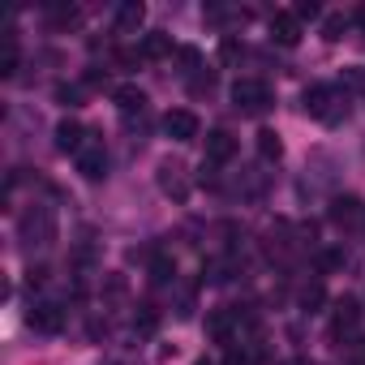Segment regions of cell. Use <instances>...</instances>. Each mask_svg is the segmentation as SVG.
Listing matches in <instances>:
<instances>
[{
    "label": "cell",
    "mask_w": 365,
    "mask_h": 365,
    "mask_svg": "<svg viewBox=\"0 0 365 365\" xmlns=\"http://www.w3.org/2000/svg\"><path fill=\"white\" fill-rule=\"evenodd\" d=\"M31 327H35L39 335H61V327H65V309L52 305V301H43V305L31 309Z\"/></svg>",
    "instance_id": "7"
},
{
    "label": "cell",
    "mask_w": 365,
    "mask_h": 365,
    "mask_svg": "<svg viewBox=\"0 0 365 365\" xmlns=\"http://www.w3.org/2000/svg\"><path fill=\"white\" fill-rule=\"evenodd\" d=\"M78 99H82L78 86H65V82L56 86V103H61V108H78Z\"/></svg>",
    "instance_id": "24"
},
{
    "label": "cell",
    "mask_w": 365,
    "mask_h": 365,
    "mask_svg": "<svg viewBox=\"0 0 365 365\" xmlns=\"http://www.w3.org/2000/svg\"><path fill=\"white\" fill-rule=\"evenodd\" d=\"M258 155H262L267 163L284 155V142H279V133H275V129H262V133H258Z\"/></svg>",
    "instance_id": "18"
},
{
    "label": "cell",
    "mask_w": 365,
    "mask_h": 365,
    "mask_svg": "<svg viewBox=\"0 0 365 365\" xmlns=\"http://www.w3.org/2000/svg\"><path fill=\"white\" fill-rule=\"evenodd\" d=\"M176 61L185 65V69H198V65H202V52H198V48H180V52H176Z\"/></svg>",
    "instance_id": "25"
},
{
    "label": "cell",
    "mask_w": 365,
    "mask_h": 365,
    "mask_svg": "<svg viewBox=\"0 0 365 365\" xmlns=\"http://www.w3.org/2000/svg\"><path fill=\"white\" fill-rule=\"evenodd\" d=\"M344 31H348V18H344V14H327V18H322V39H327V43L344 39Z\"/></svg>",
    "instance_id": "19"
},
{
    "label": "cell",
    "mask_w": 365,
    "mask_h": 365,
    "mask_svg": "<svg viewBox=\"0 0 365 365\" xmlns=\"http://www.w3.org/2000/svg\"><path fill=\"white\" fill-rule=\"evenodd\" d=\"M271 39H275L279 48H297V43H301V22H297V14H275V18H271Z\"/></svg>",
    "instance_id": "8"
},
{
    "label": "cell",
    "mask_w": 365,
    "mask_h": 365,
    "mask_svg": "<svg viewBox=\"0 0 365 365\" xmlns=\"http://www.w3.org/2000/svg\"><path fill=\"white\" fill-rule=\"evenodd\" d=\"M215 86V73H207V78H194V95H202V91H211Z\"/></svg>",
    "instance_id": "32"
},
{
    "label": "cell",
    "mask_w": 365,
    "mask_h": 365,
    "mask_svg": "<svg viewBox=\"0 0 365 365\" xmlns=\"http://www.w3.org/2000/svg\"><path fill=\"white\" fill-rule=\"evenodd\" d=\"M112 99H116V108H120V112H142V108H146L142 86H116V91H112Z\"/></svg>",
    "instance_id": "16"
},
{
    "label": "cell",
    "mask_w": 365,
    "mask_h": 365,
    "mask_svg": "<svg viewBox=\"0 0 365 365\" xmlns=\"http://www.w3.org/2000/svg\"><path fill=\"white\" fill-rule=\"evenodd\" d=\"M159 190H163L168 198H176V202H185V198H190L185 168H180V163H172V159H163V163H159Z\"/></svg>",
    "instance_id": "5"
},
{
    "label": "cell",
    "mask_w": 365,
    "mask_h": 365,
    "mask_svg": "<svg viewBox=\"0 0 365 365\" xmlns=\"http://www.w3.org/2000/svg\"><path fill=\"white\" fill-rule=\"evenodd\" d=\"M56 150L82 155V150H86V129H82L78 120H61V125H56Z\"/></svg>",
    "instance_id": "9"
},
{
    "label": "cell",
    "mask_w": 365,
    "mask_h": 365,
    "mask_svg": "<svg viewBox=\"0 0 365 365\" xmlns=\"http://www.w3.org/2000/svg\"><path fill=\"white\" fill-rule=\"evenodd\" d=\"M327 301V292H322V284H309L305 292H301V309L305 314H318V305Z\"/></svg>",
    "instance_id": "22"
},
{
    "label": "cell",
    "mask_w": 365,
    "mask_h": 365,
    "mask_svg": "<svg viewBox=\"0 0 365 365\" xmlns=\"http://www.w3.org/2000/svg\"><path fill=\"white\" fill-rule=\"evenodd\" d=\"M26 284H31V288H43V284H48V267H31V271H26Z\"/></svg>",
    "instance_id": "29"
},
{
    "label": "cell",
    "mask_w": 365,
    "mask_h": 365,
    "mask_svg": "<svg viewBox=\"0 0 365 365\" xmlns=\"http://www.w3.org/2000/svg\"><path fill=\"white\" fill-rule=\"evenodd\" d=\"M125 288H129L125 275H108V279H103V292H108V297H125Z\"/></svg>",
    "instance_id": "26"
},
{
    "label": "cell",
    "mask_w": 365,
    "mask_h": 365,
    "mask_svg": "<svg viewBox=\"0 0 365 365\" xmlns=\"http://www.w3.org/2000/svg\"><path fill=\"white\" fill-rule=\"evenodd\" d=\"M142 22H146V9L138 5V0H125V5L116 9V22H112V31H116V35H133Z\"/></svg>",
    "instance_id": "12"
},
{
    "label": "cell",
    "mask_w": 365,
    "mask_h": 365,
    "mask_svg": "<svg viewBox=\"0 0 365 365\" xmlns=\"http://www.w3.org/2000/svg\"><path fill=\"white\" fill-rule=\"evenodd\" d=\"M292 14H297V22H305V18H318V5H314V0H301Z\"/></svg>",
    "instance_id": "30"
},
{
    "label": "cell",
    "mask_w": 365,
    "mask_h": 365,
    "mask_svg": "<svg viewBox=\"0 0 365 365\" xmlns=\"http://www.w3.org/2000/svg\"><path fill=\"white\" fill-rule=\"evenodd\" d=\"M361 365H365V361H361Z\"/></svg>",
    "instance_id": "35"
},
{
    "label": "cell",
    "mask_w": 365,
    "mask_h": 365,
    "mask_svg": "<svg viewBox=\"0 0 365 365\" xmlns=\"http://www.w3.org/2000/svg\"><path fill=\"white\" fill-rule=\"evenodd\" d=\"M232 155H237V138H232L228 129H211V133H207V159H202V163L215 168V163H228Z\"/></svg>",
    "instance_id": "6"
},
{
    "label": "cell",
    "mask_w": 365,
    "mask_h": 365,
    "mask_svg": "<svg viewBox=\"0 0 365 365\" xmlns=\"http://www.w3.org/2000/svg\"><path fill=\"white\" fill-rule=\"evenodd\" d=\"M155 327H159V309H155V305H138V314H133V331L150 335Z\"/></svg>",
    "instance_id": "20"
},
{
    "label": "cell",
    "mask_w": 365,
    "mask_h": 365,
    "mask_svg": "<svg viewBox=\"0 0 365 365\" xmlns=\"http://www.w3.org/2000/svg\"><path fill=\"white\" fill-rule=\"evenodd\" d=\"M18 232H22V241L35 250H43V245H52L56 241V215L48 211V207H35V211H26L22 215V224H18Z\"/></svg>",
    "instance_id": "2"
},
{
    "label": "cell",
    "mask_w": 365,
    "mask_h": 365,
    "mask_svg": "<svg viewBox=\"0 0 365 365\" xmlns=\"http://www.w3.org/2000/svg\"><path fill=\"white\" fill-rule=\"evenodd\" d=\"M176 279V262L168 254H155L150 258V284H172Z\"/></svg>",
    "instance_id": "17"
},
{
    "label": "cell",
    "mask_w": 365,
    "mask_h": 365,
    "mask_svg": "<svg viewBox=\"0 0 365 365\" xmlns=\"http://www.w3.org/2000/svg\"><path fill=\"white\" fill-rule=\"evenodd\" d=\"M138 56H142V61H163V56H172V39H168L163 31H150V35L142 39V48H138Z\"/></svg>",
    "instance_id": "13"
},
{
    "label": "cell",
    "mask_w": 365,
    "mask_h": 365,
    "mask_svg": "<svg viewBox=\"0 0 365 365\" xmlns=\"http://www.w3.org/2000/svg\"><path fill=\"white\" fill-rule=\"evenodd\" d=\"M78 172H82L86 180H103V176H108V155H103V146H86V150L78 155Z\"/></svg>",
    "instance_id": "11"
},
{
    "label": "cell",
    "mask_w": 365,
    "mask_h": 365,
    "mask_svg": "<svg viewBox=\"0 0 365 365\" xmlns=\"http://www.w3.org/2000/svg\"><path fill=\"white\" fill-rule=\"evenodd\" d=\"M237 318H241L237 309H215V314L207 318V331H211L220 344H228V335H232V322H237Z\"/></svg>",
    "instance_id": "15"
},
{
    "label": "cell",
    "mask_w": 365,
    "mask_h": 365,
    "mask_svg": "<svg viewBox=\"0 0 365 365\" xmlns=\"http://www.w3.org/2000/svg\"><path fill=\"white\" fill-rule=\"evenodd\" d=\"M82 22V14L73 9V5H61V9H52V26H61V31H69V26H78Z\"/></svg>",
    "instance_id": "21"
},
{
    "label": "cell",
    "mask_w": 365,
    "mask_h": 365,
    "mask_svg": "<svg viewBox=\"0 0 365 365\" xmlns=\"http://www.w3.org/2000/svg\"><path fill=\"white\" fill-rule=\"evenodd\" d=\"M163 133H168L172 142H194V138L202 133V125H198V116H194V112L172 108V112L163 116Z\"/></svg>",
    "instance_id": "4"
},
{
    "label": "cell",
    "mask_w": 365,
    "mask_h": 365,
    "mask_svg": "<svg viewBox=\"0 0 365 365\" xmlns=\"http://www.w3.org/2000/svg\"><path fill=\"white\" fill-rule=\"evenodd\" d=\"M224 365H250V356H245V352H237V348H232V352H228V356H224Z\"/></svg>",
    "instance_id": "33"
},
{
    "label": "cell",
    "mask_w": 365,
    "mask_h": 365,
    "mask_svg": "<svg viewBox=\"0 0 365 365\" xmlns=\"http://www.w3.org/2000/svg\"><path fill=\"white\" fill-rule=\"evenodd\" d=\"M305 112H309V116H318L322 125H339V120H344V112H348V103L339 99V91H331V86H322V82H318V86H309V91H305Z\"/></svg>",
    "instance_id": "1"
},
{
    "label": "cell",
    "mask_w": 365,
    "mask_h": 365,
    "mask_svg": "<svg viewBox=\"0 0 365 365\" xmlns=\"http://www.w3.org/2000/svg\"><path fill=\"white\" fill-rule=\"evenodd\" d=\"M241 56H245V48H241L232 35H228V39H220V61H224V65H237Z\"/></svg>",
    "instance_id": "23"
},
{
    "label": "cell",
    "mask_w": 365,
    "mask_h": 365,
    "mask_svg": "<svg viewBox=\"0 0 365 365\" xmlns=\"http://www.w3.org/2000/svg\"><path fill=\"white\" fill-rule=\"evenodd\" d=\"M318 267H322V271H335V267H344V254H339V250H327V254L318 258Z\"/></svg>",
    "instance_id": "28"
},
{
    "label": "cell",
    "mask_w": 365,
    "mask_h": 365,
    "mask_svg": "<svg viewBox=\"0 0 365 365\" xmlns=\"http://www.w3.org/2000/svg\"><path fill=\"white\" fill-rule=\"evenodd\" d=\"M344 86H356V91H365V69H361V65L344 69Z\"/></svg>",
    "instance_id": "27"
},
{
    "label": "cell",
    "mask_w": 365,
    "mask_h": 365,
    "mask_svg": "<svg viewBox=\"0 0 365 365\" xmlns=\"http://www.w3.org/2000/svg\"><path fill=\"white\" fill-rule=\"evenodd\" d=\"M108 82V69H86V86H103Z\"/></svg>",
    "instance_id": "31"
},
{
    "label": "cell",
    "mask_w": 365,
    "mask_h": 365,
    "mask_svg": "<svg viewBox=\"0 0 365 365\" xmlns=\"http://www.w3.org/2000/svg\"><path fill=\"white\" fill-rule=\"evenodd\" d=\"M327 215H331V224H335V228H348V224H356V215H361V202L344 194V198H335V202H331V211H327Z\"/></svg>",
    "instance_id": "14"
},
{
    "label": "cell",
    "mask_w": 365,
    "mask_h": 365,
    "mask_svg": "<svg viewBox=\"0 0 365 365\" xmlns=\"http://www.w3.org/2000/svg\"><path fill=\"white\" fill-rule=\"evenodd\" d=\"M356 22H361V26H365V5H361V9H356Z\"/></svg>",
    "instance_id": "34"
},
{
    "label": "cell",
    "mask_w": 365,
    "mask_h": 365,
    "mask_svg": "<svg viewBox=\"0 0 365 365\" xmlns=\"http://www.w3.org/2000/svg\"><path fill=\"white\" fill-rule=\"evenodd\" d=\"M356 322H361V301H356V297H344V301L335 305L331 335H348V331H356Z\"/></svg>",
    "instance_id": "10"
},
{
    "label": "cell",
    "mask_w": 365,
    "mask_h": 365,
    "mask_svg": "<svg viewBox=\"0 0 365 365\" xmlns=\"http://www.w3.org/2000/svg\"><path fill=\"white\" fill-rule=\"evenodd\" d=\"M232 103L241 112H267L271 108V91L258 78H241V82H232Z\"/></svg>",
    "instance_id": "3"
}]
</instances>
